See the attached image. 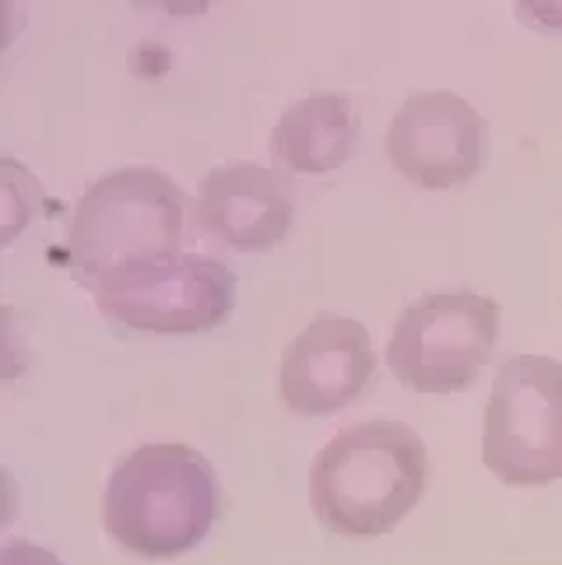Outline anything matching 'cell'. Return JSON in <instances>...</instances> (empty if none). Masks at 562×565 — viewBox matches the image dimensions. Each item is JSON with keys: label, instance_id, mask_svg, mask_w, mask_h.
<instances>
[{"label": "cell", "instance_id": "1", "mask_svg": "<svg viewBox=\"0 0 562 565\" xmlns=\"http://www.w3.org/2000/svg\"><path fill=\"white\" fill-rule=\"evenodd\" d=\"M430 481V454L412 425L370 418L344 425L309 471V502L338 537H380L409 516Z\"/></svg>", "mask_w": 562, "mask_h": 565}, {"label": "cell", "instance_id": "2", "mask_svg": "<svg viewBox=\"0 0 562 565\" xmlns=\"http://www.w3.org/2000/svg\"><path fill=\"white\" fill-rule=\"evenodd\" d=\"M222 510V484L204 454L183 443H148L109 475L103 527L130 555L180 558L211 534Z\"/></svg>", "mask_w": 562, "mask_h": 565}, {"label": "cell", "instance_id": "3", "mask_svg": "<svg viewBox=\"0 0 562 565\" xmlns=\"http://www.w3.org/2000/svg\"><path fill=\"white\" fill-rule=\"evenodd\" d=\"M183 190L151 166L106 172L74 204L67 228V267L95 288L106 275L138 260L180 253Z\"/></svg>", "mask_w": 562, "mask_h": 565}, {"label": "cell", "instance_id": "4", "mask_svg": "<svg viewBox=\"0 0 562 565\" xmlns=\"http://www.w3.org/2000/svg\"><path fill=\"white\" fill-rule=\"evenodd\" d=\"M481 460L513 489L562 478V362L513 355L499 365L486 404Z\"/></svg>", "mask_w": 562, "mask_h": 565}, {"label": "cell", "instance_id": "5", "mask_svg": "<svg viewBox=\"0 0 562 565\" xmlns=\"http://www.w3.org/2000/svg\"><path fill=\"white\" fill-rule=\"evenodd\" d=\"M499 317V302L468 288L422 296L397 317L386 341V365L415 394L468 390L492 359Z\"/></svg>", "mask_w": 562, "mask_h": 565}, {"label": "cell", "instance_id": "6", "mask_svg": "<svg viewBox=\"0 0 562 565\" xmlns=\"http://www.w3.org/2000/svg\"><path fill=\"white\" fill-rule=\"evenodd\" d=\"M92 291L103 317L145 334H208L236 309V275L201 253L127 264Z\"/></svg>", "mask_w": 562, "mask_h": 565}, {"label": "cell", "instance_id": "7", "mask_svg": "<svg viewBox=\"0 0 562 565\" xmlns=\"http://www.w3.org/2000/svg\"><path fill=\"white\" fill-rule=\"evenodd\" d=\"M386 162L415 186L450 190L489 166V124L457 92H412L386 127Z\"/></svg>", "mask_w": 562, "mask_h": 565}, {"label": "cell", "instance_id": "8", "mask_svg": "<svg viewBox=\"0 0 562 565\" xmlns=\"http://www.w3.org/2000/svg\"><path fill=\"white\" fill-rule=\"evenodd\" d=\"M377 373L370 330L352 317L324 313L285 348L278 394L296 415H335L356 404Z\"/></svg>", "mask_w": 562, "mask_h": 565}, {"label": "cell", "instance_id": "9", "mask_svg": "<svg viewBox=\"0 0 562 565\" xmlns=\"http://www.w3.org/2000/svg\"><path fill=\"white\" fill-rule=\"evenodd\" d=\"M293 190L275 169L257 162H225L201 180L198 225L232 249L261 253L278 246L293 228Z\"/></svg>", "mask_w": 562, "mask_h": 565}, {"label": "cell", "instance_id": "10", "mask_svg": "<svg viewBox=\"0 0 562 565\" xmlns=\"http://www.w3.org/2000/svg\"><path fill=\"white\" fill-rule=\"evenodd\" d=\"M359 116L348 95L317 92L293 103L271 130V159L293 177H327L352 159Z\"/></svg>", "mask_w": 562, "mask_h": 565}, {"label": "cell", "instance_id": "11", "mask_svg": "<svg viewBox=\"0 0 562 565\" xmlns=\"http://www.w3.org/2000/svg\"><path fill=\"white\" fill-rule=\"evenodd\" d=\"M0 565H64V562L32 541H8L4 552H0Z\"/></svg>", "mask_w": 562, "mask_h": 565}]
</instances>
